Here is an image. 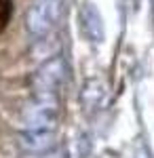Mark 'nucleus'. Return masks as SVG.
<instances>
[{
	"label": "nucleus",
	"instance_id": "1",
	"mask_svg": "<svg viewBox=\"0 0 154 158\" xmlns=\"http://www.w3.org/2000/svg\"><path fill=\"white\" fill-rule=\"evenodd\" d=\"M66 74H68V65L61 57H51L47 59L34 74V95L36 99H42V101H57V93H59L61 85L66 80Z\"/></svg>",
	"mask_w": 154,
	"mask_h": 158
},
{
	"label": "nucleus",
	"instance_id": "7",
	"mask_svg": "<svg viewBox=\"0 0 154 158\" xmlns=\"http://www.w3.org/2000/svg\"><path fill=\"white\" fill-rule=\"evenodd\" d=\"M13 13V0H0V32L6 27Z\"/></svg>",
	"mask_w": 154,
	"mask_h": 158
},
{
	"label": "nucleus",
	"instance_id": "3",
	"mask_svg": "<svg viewBox=\"0 0 154 158\" xmlns=\"http://www.w3.org/2000/svg\"><path fill=\"white\" fill-rule=\"evenodd\" d=\"M57 101H42L28 106L24 112V131H55L57 122Z\"/></svg>",
	"mask_w": 154,
	"mask_h": 158
},
{
	"label": "nucleus",
	"instance_id": "2",
	"mask_svg": "<svg viewBox=\"0 0 154 158\" xmlns=\"http://www.w3.org/2000/svg\"><path fill=\"white\" fill-rule=\"evenodd\" d=\"M61 17V0H36L25 13V27L30 36L45 38L53 32Z\"/></svg>",
	"mask_w": 154,
	"mask_h": 158
},
{
	"label": "nucleus",
	"instance_id": "5",
	"mask_svg": "<svg viewBox=\"0 0 154 158\" xmlns=\"http://www.w3.org/2000/svg\"><path fill=\"white\" fill-rule=\"evenodd\" d=\"M55 131H24L19 135V143L30 154H40L53 148Z\"/></svg>",
	"mask_w": 154,
	"mask_h": 158
},
{
	"label": "nucleus",
	"instance_id": "6",
	"mask_svg": "<svg viewBox=\"0 0 154 158\" xmlns=\"http://www.w3.org/2000/svg\"><path fill=\"white\" fill-rule=\"evenodd\" d=\"M106 97V86L101 85L99 80H89L83 86V106L87 110H95L104 103Z\"/></svg>",
	"mask_w": 154,
	"mask_h": 158
},
{
	"label": "nucleus",
	"instance_id": "4",
	"mask_svg": "<svg viewBox=\"0 0 154 158\" xmlns=\"http://www.w3.org/2000/svg\"><path fill=\"white\" fill-rule=\"evenodd\" d=\"M80 25H83V36H87L89 42L101 44L106 40V30H104V17L95 9V4H87L80 13Z\"/></svg>",
	"mask_w": 154,
	"mask_h": 158
}]
</instances>
